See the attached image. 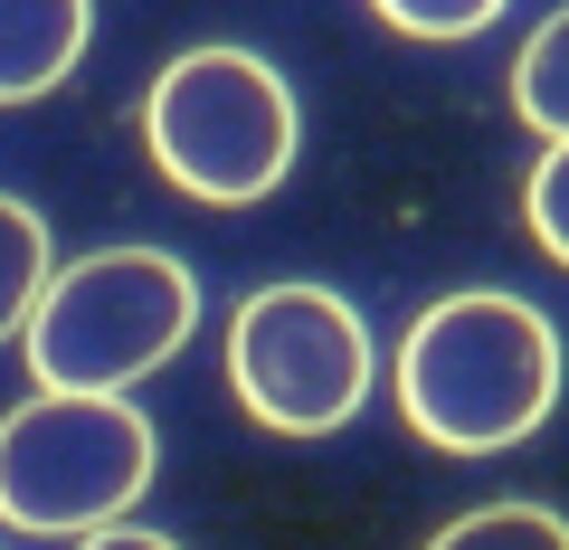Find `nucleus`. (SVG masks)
<instances>
[{
  "mask_svg": "<svg viewBox=\"0 0 569 550\" xmlns=\"http://www.w3.org/2000/svg\"><path fill=\"white\" fill-rule=\"evenodd\" d=\"M152 484V418L123 389H39L0 418V522L104 531Z\"/></svg>",
  "mask_w": 569,
  "mask_h": 550,
  "instance_id": "nucleus-4",
  "label": "nucleus"
},
{
  "mask_svg": "<svg viewBox=\"0 0 569 550\" xmlns=\"http://www.w3.org/2000/svg\"><path fill=\"white\" fill-rule=\"evenodd\" d=\"M389 29H408V39H475V29L503 10V0H370Z\"/></svg>",
  "mask_w": 569,
  "mask_h": 550,
  "instance_id": "nucleus-11",
  "label": "nucleus"
},
{
  "mask_svg": "<svg viewBox=\"0 0 569 550\" xmlns=\"http://www.w3.org/2000/svg\"><path fill=\"white\" fill-rule=\"evenodd\" d=\"M522 219H531V238H541V257L569 266V143L541 152V171H531V190H522Z\"/></svg>",
  "mask_w": 569,
  "mask_h": 550,
  "instance_id": "nucleus-10",
  "label": "nucleus"
},
{
  "mask_svg": "<svg viewBox=\"0 0 569 550\" xmlns=\"http://www.w3.org/2000/svg\"><path fill=\"white\" fill-rule=\"evenodd\" d=\"M48 276H58V266H48V219L29 200H0V342L29 323V304H39Z\"/></svg>",
  "mask_w": 569,
  "mask_h": 550,
  "instance_id": "nucleus-8",
  "label": "nucleus"
},
{
  "mask_svg": "<svg viewBox=\"0 0 569 550\" xmlns=\"http://www.w3.org/2000/svg\"><path fill=\"white\" fill-rule=\"evenodd\" d=\"M77 550H181V541H162L142 522H104V531H77Z\"/></svg>",
  "mask_w": 569,
  "mask_h": 550,
  "instance_id": "nucleus-12",
  "label": "nucleus"
},
{
  "mask_svg": "<svg viewBox=\"0 0 569 550\" xmlns=\"http://www.w3.org/2000/svg\"><path fill=\"white\" fill-rule=\"evenodd\" d=\"M200 332V286L162 247H104L58 266L29 304L20 342L39 389H133Z\"/></svg>",
  "mask_w": 569,
  "mask_h": 550,
  "instance_id": "nucleus-2",
  "label": "nucleus"
},
{
  "mask_svg": "<svg viewBox=\"0 0 569 550\" xmlns=\"http://www.w3.org/2000/svg\"><path fill=\"white\" fill-rule=\"evenodd\" d=\"M512 114L541 143H569V10H550L522 39V58H512Z\"/></svg>",
  "mask_w": 569,
  "mask_h": 550,
  "instance_id": "nucleus-7",
  "label": "nucleus"
},
{
  "mask_svg": "<svg viewBox=\"0 0 569 550\" xmlns=\"http://www.w3.org/2000/svg\"><path fill=\"white\" fill-rule=\"evenodd\" d=\"M228 389L276 437H332L370 399V332L323 286H266L228 323Z\"/></svg>",
  "mask_w": 569,
  "mask_h": 550,
  "instance_id": "nucleus-5",
  "label": "nucleus"
},
{
  "mask_svg": "<svg viewBox=\"0 0 569 550\" xmlns=\"http://www.w3.org/2000/svg\"><path fill=\"white\" fill-rule=\"evenodd\" d=\"M142 143L171 190L209 209H247L295 171V96L247 48H190L142 96Z\"/></svg>",
  "mask_w": 569,
  "mask_h": 550,
  "instance_id": "nucleus-3",
  "label": "nucleus"
},
{
  "mask_svg": "<svg viewBox=\"0 0 569 550\" xmlns=\"http://www.w3.org/2000/svg\"><path fill=\"white\" fill-rule=\"evenodd\" d=\"M560 399V332L522 294H437L399 342V418L447 456L522 447Z\"/></svg>",
  "mask_w": 569,
  "mask_h": 550,
  "instance_id": "nucleus-1",
  "label": "nucleus"
},
{
  "mask_svg": "<svg viewBox=\"0 0 569 550\" xmlns=\"http://www.w3.org/2000/svg\"><path fill=\"white\" fill-rule=\"evenodd\" d=\"M86 29H96V0H0V104L67 86V67L86 58Z\"/></svg>",
  "mask_w": 569,
  "mask_h": 550,
  "instance_id": "nucleus-6",
  "label": "nucleus"
},
{
  "mask_svg": "<svg viewBox=\"0 0 569 550\" xmlns=\"http://www.w3.org/2000/svg\"><path fill=\"white\" fill-rule=\"evenodd\" d=\"M427 550H569V522L550 503H485L466 522H447Z\"/></svg>",
  "mask_w": 569,
  "mask_h": 550,
  "instance_id": "nucleus-9",
  "label": "nucleus"
}]
</instances>
